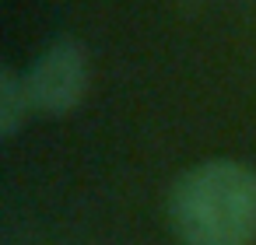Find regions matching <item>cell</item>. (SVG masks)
<instances>
[{
  "mask_svg": "<svg viewBox=\"0 0 256 245\" xmlns=\"http://www.w3.org/2000/svg\"><path fill=\"white\" fill-rule=\"evenodd\" d=\"M168 224L182 245H256V168L232 158L190 165L168 189Z\"/></svg>",
  "mask_w": 256,
  "mask_h": 245,
  "instance_id": "obj_1",
  "label": "cell"
},
{
  "mask_svg": "<svg viewBox=\"0 0 256 245\" xmlns=\"http://www.w3.org/2000/svg\"><path fill=\"white\" fill-rule=\"evenodd\" d=\"M32 109L39 116H67L81 105L88 91V53L84 46L60 39L53 42L25 74Z\"/></svg>",
  "mask_w": 256,
  "mask_h": 245,
  "instance_id": "obj_2",
  "label": "cell"
},
{
  "mask_svg": "<svg viewBox=\"0 0 256 245\" xmlns=\"http://www.w3.org/2000/svg\"><path fill=\"white\" fill-rule=\"evenodd\" d=\"M28 112H36V109H32V98H28L25 74L4 67L0 70V133L11 140L28 123Z\"/></svg>",
  "mask_w": 256,
  "mask_h": 245,
  "instance_id": "obj_3",
  "label": "cell"
}]
</instances>
